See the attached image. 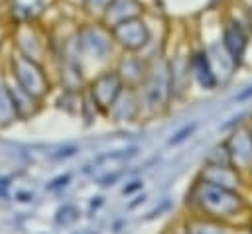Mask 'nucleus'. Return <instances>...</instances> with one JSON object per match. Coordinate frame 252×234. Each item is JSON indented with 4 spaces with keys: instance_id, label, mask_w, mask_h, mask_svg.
Segmentation results:
<instances>
[{
    "instance_id": "f8f14e48",
    "label": "nucleus",
    "mask_w": 252,
    "mask_h": 234,
    "mask_svg": "<svg viewBox=\"0 0 252 234\" xmlns=\"http://www.w3.org/2000/svg\"><path fill=\"white\" fill-rule=\"evenodd\" d=\"M189 73H191V79L205 90H213L219 83H217V77L213 73V67H211V61L205 53V47L199 49V51H193L191 57H189Z\"/></svg>"
},
{
    "instance_id": "ddd939ff",
    "label": "nucleus",
    "mask_w": 252,
    "mask_h": 234,
    "mask_svg": "<svg viewBox=\"0 0 252 234\" xmlns=\"http://www.w3.org/2000/svg\"><path fill=\"white\" fill-rule=\"evenodd\" d=\"M205 53L211 61V67H213V73L217 77V83H224L230 79L234 67H236V61L228 55V51L224 49V45L220 41H215V43H209L205 47Z\"/></svg>"
},
{
    "instance_id": "f3484780",
    "label": "nucleus",
    "mask_w": 252,
    "mask_h": 234,
    "mask_svg": "<svg viewBox=\"0 0 252 234\" xmlns=\"http://www.w3.org/2000/svg\"><path fill=\"white\" fill-rule=\"evenodd\" d=\"M16 41H18V53H22V55H26V57H30V59L39 61L41 53L45 51L43 41L39 39V35H37L32 28H22V29L18 31Z\"/></svg>"
},
{
    "instance_id": "6e6552de",
    "label": "nucleus",
    "mask_w": 252,
    "mask_h": 234,
    "mask_svg": "<svg viewBox=\"0 0 252 234\" xmlns=\"http://www.w3.org/2000/svg\"><path fill=\"white\" fill-rule=\"evenodd\" d=\"M140 112H142L140 90L124 87L122 92L118 94V98L114 100V104L110 106V110L106 112V116L112 122H134L140 116Z\"/></svg>"
},
{
    "instance_id": "20e7f679",
    "label": "nucleus",
    "mask_w": 252,
    "mask_h": 234,
    "mask_svg": "<svg viewBox=\"0 0 252 234\" xmlns=\"http://www.w3.org/2000/svg\"><path fill=\"white\" fill-rule=\"evenodd\" d=\"M12 77L14 81L35 100H43L49 94V79L39 61L30 59L22 53L12 55Z\"/></svg>"
},
{
    "instance_id": "0eeeda50",
    "label": "nucleus",
    "mask_w": 252,
    "mask_h": 234,
    "mask_svg": "<svg viewBox=\"0 0 252 234\" xmlns=\"http://www.w3.org/2000/svg\"><path fill=\"white\" fill-rule=\"evenodd\" d=\"M230 155L232 167L240 173H250L252 169V130L248 126H236L232 134L224 140Z\"/></svg>"
},
{
    "instance_id": "f257e3e1",
    "label": "nucleus",
    "mask_w": 252,
    "mask_h": 234,
    "mask_svg": "<svg viewBox=\"0 0 252 234\" xmlns=\"http://www.w3.org/2000/svg\"><path fill=\"white\" fill-rule=\"evenodd\" d=\"M187 208L191 214H201L236 224L238 218L246 212L248 203L244 201V195L238 189L220 187L197 177L187 193Z\"/></svg>"
},
{
    "instance_id": "9b49d317",
    "label": "nucleus",
    "mask_w": 252,
    "mask_h": 234,
    "mask_svg": "<svg viewBox=\"0 0 252 234\" xmlns=\"http://www.w3.org/2000/svg\"><path fill=\"white\" fill-rule=\"evenodd\" d=\"M142 14V4L140 0H110L104 14H102V24L110 29L120 22L138 18Z\"/></svg>"
},
{
    "instance_id": "5701e85b",
    "label": "nucleus",
    "mask_w": 252,
    "mask_h": 234,
    "mask_svg": "<svg viewBox=\"0 0 252 234\" xmlns=\"http://www.w3.org/2000/svg\"><path fill=\"white\" fill-rule=\"evenodd\" d=\"M77 151H79V147H77V146H65V147H61V149H57V151L53 153V159H65V157H73Z\"/></svg>"
},
{
    "instance_id": "b1692460",
    "label": "nucleus",
    "mask_w": 252,
    "mask_h": 234,
    "mask_svg": "<svg viewBox=\"0 0 252 234\" xmlns=\"http://www.w3.org/2000/svg\"><path fill=\"white\" fill-rule=\"evenodd\" d=\"M138 189H142V183H140V181H132V185H128V187L122 189V193H124V195H132V193L138 191Z\"/></svg>"
},
{
    "instance_id": "412c9836",
    "label": "nucleus",
    "mask_w": 252,
    "mask_h": 234,
    "mask_svg": "<svg viewBox=\"0 0 252 234\" xmlns=\"http://www.w3.org/2000/svg\"><path fill=\"white\" fill-rule=\"evenodd\" d=\"M108 2H110V0H83V6H85V10H87V14L102 18V14H104Z\"/></svg>"
},
{
    "instance_id": "4468645a",
    "label": "nucleus",
    "mask_w": 252,
    "mask_h": 234,
    "mask_svg": "<svg viewBox=\"0 0 252 234\" xmlns=\"http://www.w3.org/2000/svg\"><path fill=\"white\" fill-rule=\"evenodd\" d=\"M148 65L142 57H138L136 53H128L116 67L124 87H130V88H140V85L144 83L146 79V73H148Z\"/></svg>"
},
{
    "instance_id": "a211bd4d",
    "label": "nucleus",
    "mask_w": 252,
    "mask_h": 234,
    "mask_svg": "<svg viewBox=\"0 0 252 234\" xmlns=\"http://www.w3.org/2000/svg\"><path fill=\"white\" fill-rule=\"evenodd\" d=\"M18 120L10 90H8V83L0 81V128H6L10 124H14Z\"/></svg>"
},
{
    "instance_id": "bb28decb",
    "label": "nucleus",
    "mask_w": 252,
    "mask_h": 234,
    "mask_svg": "<svg viewBox=\"0 0 252 234\" xmlns=\"http://www.w3.org/2000/svg\"><path fill=\"white\" fill-rule=\"evenodd\" d=\"M171 234H187V232H185V228H183V224H181V226L175 228V232H171Z\"/></svg>"
},
{
    "instance_id": "1a4fd4ad",
    "label": "nucleus",
    "mask_w": 252,
    "mask_h": 234,
    "mask_svg": "<svg viewBox=\"0 0 252 234\" xmlns=\"http://www.w3.org/2000/svg\"><path fill=\"white\" fill-rule=\"evenodd\" d=\"M183 228L187 234H244L238 224H230L224 220L201 216V214H191L183 220Z\"/></svg>"
},
{
    "instance_id": "7ed1b4c3",
    "label": "nucleus",
    "mask_w": 252,
    "mask_h": 234,
    "mask_svg": "<svg viewBox=\"0 0 252 234\" xmlns=\"http://www.w3.org/2000/svg\"><path fill=\"white\" fill-rule=\"evenodd\" d=\"M140 98L142 106L150 108L152 112H158L159 108L167 106L171 100V77H169V63L163 59H154L148 65V73L144 83L140 85Z\"/></svg>"
},
{
    "instance_id": "f03ea898",
    "label": "nucleus",
    "mask_w": 252,
    "mask_h": 234,
    "mask_svg": "<svg viewBox=\"0 0 252 234\" xmlns=\"http://www.w3.org/2000/svg\"><path fill=\"white\" fill-rule=\"evenodd\" d=\"M114 37L106 26H85L79 29L75 39V57L79 65L104 63L114 51Z\"/></svg>"
},
{
    "instance_id": "aec40b11",
    "label": "nucleus",
    "mask_w": 252,
    "mask_h": 234,
    "mask_svg": "<svg viewBox=\"0 0 252 234\" xmlns=\"http://www.w3.org/2000/svg\"><path fill=\"white\" fill-rule=\"evenodd\" d=\"M197 122H191V124H187V126H183V128H179L171 138H169V146H179V144H183L185 140H189L193 134H195V130H197Z\"/></svg>"
},
{
    "instance_id": "39448f33",
    "label": "nucleus",
    "mask_w": 252,
    "mask_h": 234,
    "mask_svg": "<svg viewBox=\"0 0 252 234\" xmlns=\"http://www.w3.org/2000/svg\"><path fill=\"white\" fill-rule=\"evenodd\" d=\"M122 88H124V83L118 71L108 69V71H100L98 75H94V79L89 83L87 96L91 98V102L96 106L100 114H106L110 106L114 104V100L118 98V94L122 92Z\"/></svg>"
},
{
    "instance_id": "a878e982",
    "label": "nucleus",
    "mask_w": 252,
    "mask_h": 234,
    "mask_svg": "<svg viewBox=\"0 0 252 234\" xmlns=\"http://www.w3.org/2000/svg\"><path fill=\"white\" fill-rule=\"evenodd\" d=\"M250 96H252V87H248V90L240 92V94L236 96V100H246V98H250Z\"/></svg>"
},
{
    "instance_id": "dca6fc26",
    "label": "nucleus",
    "mask_w": 252,
    "mask_h": 234,
    "mask_svg": "<svg viewBox=\"0 0 252 234\" xmlns=\"http://www.w3.org/2000/svg\"><path fill=\"white\" fill-rule=\"evenodd\" d=\"M8 90H10V96H12L16 114H18V120H26V118H30V116H33L37 112L39 100H35L32 94H28L18 83L16 85H8Z\"/></svg>"
},
{
    "instance_id": "423d86ee",
    "label": "nucleus",
    "mask_w": 252,
    "mask_h": 234,
    "mask_svg": "<svg viewBox=\"0 0 252 234\" xmlns=\"http://www.w3.org/2000/svg\"><path fill=\"white\" fill-rule=\"evenodd\" d=\"M110 33L114 37V43L128 53H138L150 43V28L140 16L116 24L114 28H110Z\"/></svg>"
},
{
    "instance_id": "393cba45",
    "label": "nucleus",
    "mask_w": 252,
    "mask_h": 234,
    "mask_svg": "<svg viewBox=\"0 0 252 234\" xmlns=\"http://www.w3.org/2000/svg\"><path fill=\"white\" fill-rule=\"evenodd\" d=\"M16 199L22 201V203H26V201H32L33 199V193H16Z\"/></svg>"
},
{
    "instance_id": "4be33fe9",
    "label": "nucleus",
    "mask_w": 252,
    "mask_h": 234,
    "mask_svg": "<svg viewBox=\"0 0 252 234\" xmlns=\"http://www.w3.org/2000/svg\"><path fill=\"white\" fill-rule=\"evenodd\" d=\"M71 179H73V175H71V173H63V175H57V177H53V179L47 183V189H49V191H57V189H63V187H67V185L71 183Z\"/></svg>"
},
{
    "instance_id": "9d476101",
    "label": "nucleus",
    "mask_w": 252,
    "mask_h": 234,
    "mask_svg": "<svg viewBox=\"0 0 252 234\" xmlns=\"http://www.w3.org/2000/svg\"><path fill=\"white\" fill-rule=\"evenodd\" d=\"M197 177L203 181H209V183H215L220 187H228V189H238V191L244 183L242 173L236 167L226 165V163H203Z\"/></svg>"
},
{
    "instance_id": "2eb2a0df",
    "label": "nucleus",
    "mask_w": 252,
    "mask_h": 234,
    "mask_svg": "<svg viewBox=\"0 0 252 234\" xmlns=\"http://www.w3.org/2000/svg\"><path fill=\"white\" fill-rule=\"evenodd\" d=\"M220 43L224 45V49L228 51V55L236 61L242 59L246 47H248V33L244 31V28L238 22H228L222 28V35H220Z\"/></svg>"
},
{
    "instance_id": "cd10ccee",
    "label": "nucleus",
    "mask_w": 252,
    "mask_h": 234,
    "mask_svg": "<svg viewBox=\"0 0 252 234\" xmlns=\"http://www.w3.org/2000/svg\"><path fill=\"white\" fill-rule=\"evenodd\" d=\"M250 179H252V169H250Z\"/></svg>"
},
{
    "instance_id": "6ab92c4d",
    "label": "nucleus",
    "mask_w": 252,
    "mask_h": 234,
    "mask_svg": "<svg viewBox=\"0 0 252 234\" xmlns=\"http://www.w3.org/2000/svg\"><path fill=\"white\" fill-rule=\"evenodd\" d=\"M77 220H79V208L75 205H63L55 212V222L57 224L69 226V224H75Z\"/></svg>"
}]
</instances>
